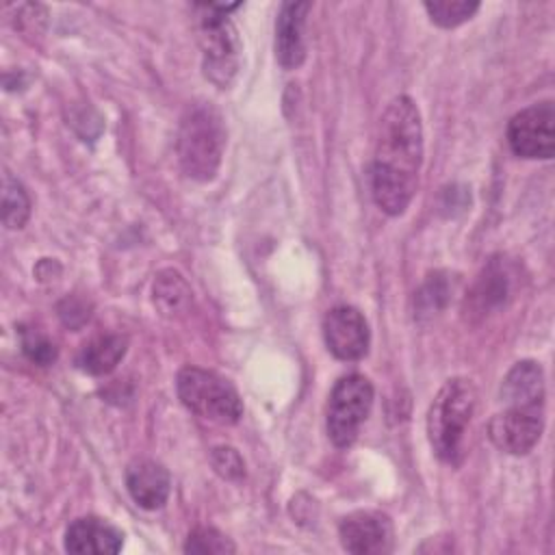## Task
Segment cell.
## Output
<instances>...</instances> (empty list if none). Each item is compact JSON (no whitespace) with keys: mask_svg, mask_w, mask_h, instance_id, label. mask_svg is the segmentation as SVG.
<instances>
[{"mask_svg":"<svg viewBox=\"0 0 555 555\" xmlns=\"http://www.w3.org/2000/svg\"><path fill=\"white\" fill-rule=\"evenodd\" d=\"M191 301V288L184 282V278L173 271V269H165L158 273V278L154 280V304L158 306V310L165 317H173L178 312H182Z\"/></svg>","mask_w":555,"mask_h":555,"instance_id":"2e32d148","label":"cell"},{"mask_svg":"<svg viewBox=\"0 0 555 555\" xmlns=\"http://www.w3.org/2000/svg\"><path fill=\"white\" fill-rule=\"evenodd\" d=\"M124 546V533L104 518H76L65 531V551L76 555H113Z\"/></svg>","mask_w":555,"mask_h":555,"instance_id":"8fae6325","label":"cell"},{"mask_svg":"<svg viewBox=\"0 0 555 555\" xmlns=\"http://www.w3.org/2000/svg\"><path fill=\"white\" fill-rule=\"evenodd\" d=\"M542 410L544 408H505L494 414L488 425L490 440L509 455L529 453L544 429Z\"/></svg>","mask_w":555,"mask_h":555,"instance_id":"ba28073f","label":"cell"},{"mask_svg":"<svg viewBox=\"0 0 555 555\" xmlns=\"http://www.w3.org/2000/svg\"><path fill=\"white\" fill-rule=\"evenodd\" d=\"M126 347H128V340L119 334L95 336L80 349L76 362L89 375H104L119 364V360L126 353Z\"/></svg>","mask_w":555,"mask_h":555,"instance_id":"9a60e30c","label":"cell"},{"mask_svg":"<svg viewBox=\"0 0 555 555\" xmlns=\"http://www.w3.org/2000/svg\"><path fill=\"white\" fill-rule=\"evenodd\" d=\"M22 349L33 362H37L41 366H48L56 360L54 343L37 330H24L22 332Z\"/></svg>","mask_w":555,"mask_h":555,"instance_id":"ffe728a7","label":"cell"},{"mask_svg":"<svg viewBox=\"0 0 555 555\" xmlns=\"http://www.w3.org/2000/svg\"><path fill=\"white\" fill-rule=\"evenodd\" d=\"M241 4H195L199 11L197 39L204 56V74L210 82L225 89L236 72L241 56V39L228 13Z\"/></svg>","mask_w":555,"mask_h":555,"instance_id":"277c9868","label":"cell"},{"mask_svg":"<svg viewBox=\"0 0 555 555\" xmlns=\"http://www.w3.org/2000/svg\"><path fill=\"white\" fill-rule=\"evenodd\" d=\"M340 544L356 555H382L392 548V522L379 512L360 509L338 525Z\"/></svg>","mask_w":555,"mask_h":555,"instance_id":"30bf717a","label":"cell"},{"mask_svg":"<svg viewBox=\"0 0 555 555\" xmlns=\"http://www.w3.org/2000/svg\"><path fill=\"white\" fill-rule=\"evenodd\" d=\"M182 405L204 421L234 425L243 416V401L236 388L215 371L184 366L176 377Z\"/></svg>","mask_w":555,"mask_h":555,"instance_id":"5b68a950","label":"cell"},{"mask_svg":"<svg viewBox=\"0 0 555 555\" xmlns=\"http://www.w3.org/2000/svg\"><path fill=\"white\" fill-rule=\"evenodd\" d=\"M310 2H284L275 20V56L282 67L297 69L306 61V15Z\"/></svg>","mask_w":555,"mask_h":555,"instance_id":"7c38bea8","label":"cell"},{"mask_svg":"<svg viewBox=\"0 0 555 555\" xmlns=\"http://www.w3.org/2000/svg\"><path fill=\"white\" fill-rule=\"evenodd\" d=\"M423 7L436 26L455 28L477 13L479 2H475V0H436V2H425Z\"/></svg>","mask_w":555,"mask_h":555,"instance_id":"ac0fdd59","label":"cell"},{"mask_svg":"<svg viewBox=\"0 0 555 555\" xmlns=\"http://www.w3.org/2000/svg\"><path fill=\"white\" fill-rule=\"evenodd\" d=\"M184 551L186 553H234L236 546L221 531L212 527H197L195 531L189 533Z\"/></svg>","mask_w":555,"mask_h":555,"instance_id":"d6986e66","label":"cell"},{"mask_svg":"<svg viewBox=\"0 0 555 555\" xmlns=\"http://www.w3.org/2000/svg\"><path fill=\"white\" fill-rule=\"evenodd\" d=\"M373 408V384L360 373L340 377L327 403V434L340 449L351 447Z\"/></svg>","mask_w":555,"mask_h":555,"instance_id":"8992f818","label":"cell"},{"mask_svg":"<svg viewBox=\"0 0 555 555\" xmlns=\"http://www.w3.org/2000/svg\"><path fill=\"white\" fill-rule=\"evenodd\" d=\"M423 163V124L412 98H395L377 130L375 158L371 169V193L377 208L390 217L410 206Z\"/></svg>","mask_w":555,"mask_h":555,"instance_id":"6da1fadb","label":"cell"},{"mask_svg":"<svg viewBox=\"0 0 555 555\" xmlns=\"http://www.w3.org/2000/svg\"><path fill=\"white\" fill-rule=\"evenodd\" d=\"M507 408H544V371L533 360L516 362L501 384Z\"/></svg>","mask_w":555,"mask_h":555,"instance_id":"5bb4252c","label":"cell"},{"mask_svg":"<svg viewBox=\"0 0 555 555\" xmlns=\"http://www.w3.org/2000/svg\"><path fill=\"white\" fill-rule=\"evenodd\" d=\"M477 403L470 379L453 377L442 384L427 412V438L434 453L447 464H460L464 438Z\"/></svg>","mask_w":555,"mask_h":555,"instance_id":"7a4b0ae2","label":"cell"},{"mask_svg":"<svg viewBox=\"0 0 555 555\" xmlns=\"http://www.w3.org/2000/svg\"><path fill=\"white\" fill-rule=\"evenodd\" d=\"M30 217V197L24 184L4 171L2 176V221L9 230H20Z\"/></svg>","mask_w":555,"mask_h":555,"instance_id":"e0dca14e","label":"cell"},{"mask_svg":"<svg viewBox=\"0 0 555 555\" xmlns=\"http://www.w3.org/2000/svg\"><path fill=\"white\" fill-rule=\"evenodd\" d=\"M327 349L338 360H360L369 351L371 332L364 314L353 306H336L323 319Z\"/></svg>","mask_w":555,"mask_h":555,"instance_id":"9c48e42d","label":"cell"},{"mask_svg":"<svg viewBox=\"0 0 555 555\" xmlns=\"http://www.w3.org/2000/svg\"><path fill=\"white\" fill-rule=\"evenodd\" d=\"M210 462H212V468H215L223 479L236 481V479L245 477V462H243V457L238 455V451L232 449V447H217V449H212Z\"/></svg>","mask_w":555,"mask_h":555,"instance_id":"44dd1931","label":"cell"},{"mask_svg":"<svg viewBox=\"0 0 555 555\" xmlns=\"http://www.w3.org/2000/svg\"><path fill=\"white\" fill-rule=\"evenodd\" d=\"M126 488L132 501L143 509H158L167 503L171 479L163 464L141 457L126 468Z\"/></svg>","mask_w":555,"mask_h":555,"instance_id":"4fadbf2b","label":"cell"},{"mask_svg":"<svg viewBox=\"0 0 555 555\" xmlns=\"http://www.w3.org/2000/svg\"><path fill=\"white\" fill-rule=\"evenodd\" d=\"M225 147V128L221 115L208 104L191 106L178 132V158L184 173L208 182L215 178Z\"/></svg>","mask_w":555,"mask_h":555,"instance_id":"3957f363","label":"cell"},{"mask_svg":"<svg viewBox=\"0 0 555 555\" xmlns=\"http://www.w3.org/2000/svg\"><path fill=\"white\" fill-rule=\"evenodd\" d=\"M477 301L481 306H490L494 301H501L503 299V293H505V278H501V273L496 275H490V271L486 273V278L479 280L477 284Z\"/></svg>","mask_w":555,"mask_h":555,"instance_id":"7402d4cb","label":"cell"},{"mask_svg":"<svg viewBox=\"0 0 555 555\" xmlns=\"http://www.w3.org/2000/svg\"><path fill=\"white\" fill-rule=\"evenodd\" d=\"M507 143L520 158H551L555 152V106L551 100L518 111L507 124Z\"/></svg>","mask_w":555,"mask_h":555,"instance_id":"52a82bcc","label":"cell"}]
</instances>
